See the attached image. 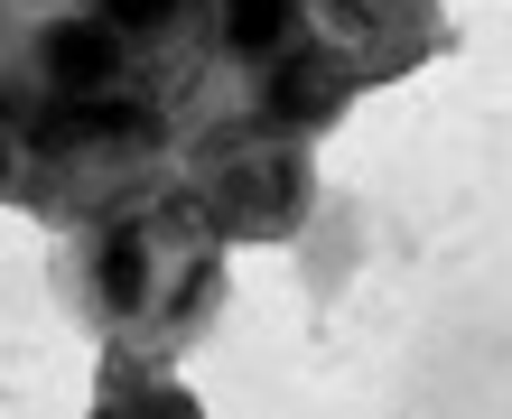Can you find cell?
<instances>
[{"mask_svg": "<svg viewBox=\"0 0 512 419\" xmlns=\"http://www.w3.org/2000/svg\"><path fill=\"white\" fill-rule=\"evenodd\" d=\"M66 298L112 364H177L224 308V243L168 187L94 233H66Z\"/></svg>", "mask_w": 512, "mask_h": 419, "instance_id": "cell-1", "label": "cell"}, {"mask_svg": "<svg viewBox=\"0 0 512 419\" xmlns=\"http://www.w3.org/2000/svg\"><path fill=\"white\" fill-rule=\"evenodd\" d=\"M177 196L196 205V224L215 243H289L298 224L317 215V168H308V140H289L280 122L215 84L187 122H177Z\"/></svg>", "mask_w": 512, "mask_h": 419, "instance_id": "cell-2", "label": "cell"}, {"mask_svg": "<svg viewBox=\"0 0 512 419\" xmlns=\"http://www.w3.org/2000/svg\"><path fill=\"white\" fill-rule=\"evenodd\" d=\"M177 177V122L149 103H94V112H56V122H28V168L19 196L28 215H47L56 233H94L131 205L168 196Z\"/></svg>", "mask_w": 512, "mask_h": 419, "instance_id": "cell-3", "label": "cell"}, {"mask_svg": "<svg viewBox=\"0 0 512 419\" xmlns=\"http://www.w3.org/2000/svg\"><path fill=\"white\" fill-rule=\"evenodd\" d=\"M298 28H308L354 84L419 75L429 56H447V38H457L438 0H298Z\"/></svg>", "mask_w": 512, "mask_h": 419, "instance_id": "cell-4", "label": "cell"}, {"mask_svg": "<svg viewBox=\"0 0 512 419\" xmlns=\"http://www.w3.org/2000/svg\"><path fill=\"white\" fill-rule=\"evenodd\" d=\"M233 94H243L261 122H280L289 140H317V131H336L345 122V103L364 94V84H354L336 56H326L308 28H298V38L270 56V66H252V75H233Z\"/></svg>", "mask_w": 512, "mask_h": 419, "instance_id": "cell-5", "label": "cell"}, {"mask_svg": "<svg viewBox=\"0 0 512 419\" xmlns=\"http://www.w3.org/2000/svg\"><path fill=\"white\" fill-rule=\"evenodd\" d=\"M205 38H215L224 75H252L298 38V0H205Z\"/></svg>", "mask_w": 512, "mask_h": 419, "instance_id": "cell-6", "label": "cell"}, {"mask_svg": "<svg viewBox=\"0 0 512 419\" xmlns=\"http://www.w3.org/2000/svg\"><path fill=\"white\" fill-rule=\"evenodd\" d=\"M94 419H205V401H196L168 364H112V354H103Z\"/></svg>", "mask_w": 512, "mask_h": 419, "instance_id": "cell-7", "label": "cell"}, {"mask_svg": "<svg viewBox=\"0 0 512 419\" xmlns=\"http://www.w3.org/2000/svg\"><path fill=\"white\" fill-rule=\"evenodd\" d=\"M75 10H94L112 38H131V47H149V38H168V28H187L205 0H75Z\"/></svg>", "mask_w": 512, "mask_h": 419, "instance_id": "cell-8", "label": "cell"}, {"mask_svg": "<svg viewBox=\"0 0 512 419\" xmlns=\"http://www.w3.org/2000/svg\"><path fill=\"white\" fill-rule=\"evenodd\" d=\"M19 168H28V140H19V122L0 112V205L19 196Z\"/></svg>", "mask_w": 512, "mask_h": 419, "instance_id": "cell-9", "label": "cell"}]
</instances>
